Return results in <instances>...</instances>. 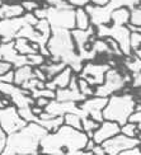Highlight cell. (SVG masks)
<instances>
[{
	"label": "cell",
	"mask_w": 141,
	"mask_h": 155,
	"mask_svg": "<svg viewBox=\"0 0 141 155\" xmlns=\"http://www.w3.org/2000/svg\"><path fill=\"white\" fill-rule=\"evenodd\" d=\"M90 139L83 130L64 124L55 132H47L40 144V154L80 155L85 154V145Z\"/></svg>",
	"instance_id": "cell-1"
},
{
	"label": "cell",
	"mask_w": 141,
	"mask_h": 155,
	"mask_svg": "<svg viewBox=\"0 0 141 155\" xmlns=\"http://www.w3.org/2000/svg\"><path fill=\"white\" fill-rule=\"evenodd\" d=\"M50 60L64 61L73 69L75 74H79L84 66V60L80 57L75 47L71 31L65 28H52L47 42Z\"/></svg>",
	"instance_id": "cell-2"
},
{
	"label": "cell",
	"mask_w": 141,
	"mask_h": 155,
	"mask_svg": "<svg viewBox=\"0 0 141 155\" xmlns=\"http://www.w3.org/2000/svg\"><path fill=\"white\" fill-rule=\"evenodd\" d=\"M47 131L37 122H28L22 130L6 136L3 150L5 155H31L40 154V144Z\"/></svg>",
	"instance_id": "cell-3"
},
{
	"label": "cell",
	"mask_w": 141,
	"mask_h": 155,
	"mask_svg": "<svg viewBox=\"0 0 141 155\" xmlns=\"http://www.w3.org/2000/svg\"><path fill=\"white\" fill-rule=\"evenodd\" d=\"M136 99L131 92H120L108 97L103 109V118L114 121L121 126L129 122L131 114L135 112Z\"/></svg>",
	"instance_id": "cell-4"
},
{
	"label": "cell",
	"mask_w": 141,
	"mask_h": 155,
	"mask_svg": "<svg viewBox=\"0 0 141 155\" xmlns=\"http://www.w3.org/2000/svg\"><path fill=\"white\" fill-rule=\"evenodd\" d=\"M131 79H132V74L127 71L126 69L125 71H122V70H120L116 66H111L110 70L106 73L103 83L100 85L95 87L94 95L108 98L112 94L123 92L125 88L130 85Z\"/></svg>",
	"instance_id": "cell-5"
},
{
	"label": "cell",
	"mask_w": 141,
	"mask_h": 155,
	"mask_svg": "<svg viewBox=\"0 0 141 155\" xmlns=\"http://www.w3.org/2000/svg\"><path fill=\"white\" fill-rule=\"evenodd\" d=\"M33 14L38 19H47L52 28H75V8L60 9L54 6H44L42 4L41 8L33 12Z\"/></svg>",
	"instance_id": "cell-6"
},
{
	"label": "cell",
	"mask_w": 141,
	"mask_h": 155,
	"mask_svg": "<svg viewBox=\"0 0 141 155\" xmlns=\"http://www.w3.org/2000/svg\"><path fill=\"white\" fill-rule=\"evenodd\" d=\"M95 35L98 38L111 37L118 43V46L125 56L132 55L130 46V35L131 31L127 25H116V24H100L95 27Z\"/></svg>",
	"instance_id": "cell-7"
},
{
	"label": "cell",
	"mask_w": 141,
	"mask_h": 155,
	"mask_svg": "<svg viewBox=\"0 0 141 155\" xmlns=\"http://www.w3.org/2000/svg\"><path fill=\"white\" fill-rule=\"evenodd\" d=\"M27 124L28 122L19 114L17 106L10 104L4 108H0V126L6 135L22 130Z\"/></svg>",
	"instance_id": "cell-8"
},
{
	"label": "cell",
	"mask_w": 141,
	"mask_h": 155,
	"mask_svg": "<svg viewBox=\"0 0 141 155\" xmlns=\"http://www.w3.org/2000/svg\"><path fill=\"white\" fill-rule=\"evenodd\" d=\"M140 144H141V140L139 137H130V136H126L125 134L120 132L117 135H114L113 137L104 141L102 146L104 147L107 155H121V153L123 150L130 149V147H133Z\"/></svg>",
	"instance_id": "cell-9"
},
{
	"label": "cell",
	"mask_w": 141,
	"mask_h": 155,
	"mask_svg": "<svg viewBox=\"0 0 141 155\" xmlns=\"http://www.w3.org/2000/svg\"><path fill=\"white\" fill-rule=\"evenodd\" d=\"M111 65L108 62H100V64H94L92 61H87L84 62L81 71L78 74L80 78L84 79L93 87H98L100 85L104 80L106 73L110 70Z\"/></svg>",
	"instance_id": "cell-10"
},
{
	"label": "cell",
	"mask_w": 141,
	"mask_h": 155,
	"mask_svg": "<svg viewBox=\"0 0 141 155\" xmlns=\"http://www.w3.org/2000/svg\"><path fill=\"white\" fill-rule=\"evenodd\" d=\"M108 98L106 97H88L83 102L79 103V107L83 112V117H92L93 120L102 122L103 118V109L107 104Z\"/></svg>",
	"instance_id": "cell-11"
},
{
	"label": "cell",
	"mask_w": 141,
	"mask_h": 155,
	"mask_svg": "<svg viewBox=\"0 0 141 155\" xmlns=\"http://www.w3.org/2000/svg\"><path fill=\"white\" fill-rule=\"evenodd\" d=\"M27 23L24 14L17 18H6L0 19V38L3 42L14 41L17 38L18 32L21 31Z\"/></svg>",
	"instance_id": "cell-12"
},
{
	"label": "cell",
	"mask_w": 141,
	"mask_h": 155,
	"mask_svg": "<svg viewBox=\"0 0 141 155\" xmlns=\"http://www.w3.org/2000/svg\"><path fill=\"white\" fill-rule=\"evenodd\" d=\"M0 55L2 59L6 60L13 64L14 69L21 68L24 65H28V59L25 55H21L14 47V41L9 42H2L0 45Z\"/></svg>",
	"instance_id": "cell-13"
},
{
	"label": "cell",
	"mask_w": 141,
	"mask_h": 155,
	"mask_svg": "<svg viewBox=\"0 0 141 155\" xmlns=\"http://www.w3.org/2000/svg\"><path fill=\"white\" fill-rule=\"evenodd\" d=\"M44 111L50 113L52 117L64 116L70 112L79 113L83 117V112L79 107V103H76V102H62V101H57V99H51L50 103L46 106V108H44Z\"/></svg>",
	"instance_id": "cell-14"
},
{
	"label": "cell",
	"mask_w": 141,
	"mask_h": 155,
	"mask_svg": "<svg viewBox=\"0 0 141 155\" xmlns=\"http://www.w3.org/2000/svg\"><path fill=\"white\" fill-rule=\"evenodd\" d=\"M120 132H121L120 124H117L114 121H110V120H103L100 122L99 127L93 132L92 139L95 141V144H103L104 141L113 137L114 135H117Z\"/></svg>",
	"instance_id": "cell-15"
},
{
	"label": "cell",
	"mask_w": 141,
	"mask_h": 155,
	"mask_svg": "<svg viewBox=\"0 0 141 155\" xmlns=\"http://www.w3.org/2000/svg\"><path fill=\"white\" fill-rule=\"evenodd\" d=\"M73 74H74L73 69L70 66H66L56 76H54L51 80H47L46 84H44V87L51 89V90H55V92L60 88H67L69 84H70V80H71Z\"/></svg>",
	"instance_id": "cell-16"
},
{
	"label": "cell",
	"mask_w": 141,
	"mask_h": 155,
	"mask_svg": "<svg viewBox=\"0 0 141 155\" xmlns=\"http://www.w3.org/2000/svg\"><path fill=\"white\" fill-rule=\"evenodd\" d=\"M87 98L85 95H83L80 93L79 89H71V88H60L56 90V98L57 101L62 102H76L80 103Z\"/></svg>",
	"instance_id": "cell-17"
},
{
	"label": "cell",
	"mask_w": 141,
	"mask_h": 155,
	"mask_svg": "<svg viewBox=\"0 0 141 155\" xmlns=\"http://www.w3.org/2000/svg\"><path fill=\"white\" fill-rule=\"evenodd\" d=\"M14 47L21 55H25V56L40 52V46H38V43L28 40V38H24V37H17L15 38Z\"/></svg>",
	"instance_id": "cell-18"
},
{
	"label": "cell",
	"mask_w": 141,
	"mask_h": 155,
	"mask_svg": "<svg viewBox=\"0 0 141 155\" xmlns=\"http://www.w3.org/2000/svg\"><path fill=\"white\" fill-rule=\"evenodd\" d=\"M25 13L23 6L19 3H4L0 6V19H6V18H17L22 17Z\"/></svg>",
	"instance_id": "cell-19"
},
{
	"label": "cell",
	"mask_w": 141,
	"mask_h": 155,
	"mask_svg": "<svg viewBox=\"0 0 141 155\" xmlns=\"http://www.w3.org/2000/svg\"><path fill=\"white\" fill-rule=\"evenodd\" d=\"M66 66H67L66 62H64V61H52V60H50L47 57L46 62H44L43 65H41L40 69L44 74H46L47 80H51L54 76H56L61 71V70H64Z\"/></svg>",
	"instance_id": "cell-20"
},
{
	"label": "cell",
	"mask_w": 141,
	"mask_h": 155,
	"mask_svg": "<svg viewBox=\"0 0 141 155\" xmlns=\"http://www.w3.org/2000/svg\"><path fill=\"white\" fill-rule=\"evenodd\" d=\"M32 78H36L34 68L31 65H24L21 68L14 69V84L18 87H22L24 83L31 80Z\"/></svg>",
	"instance_id": "cell-21"
},
{
	"label": "cell",
	"mask_w": 141,
	"mask_h": 155,
	"mask_svg": "<svg viewBox=\"0 0 141 155\" xmlns=\"http://www.w3.org/2000/svg\"><path fill=\"white\" fill-rule=\"evenodd\" d=\"M130 22V9L126 6H121L112 12L111 14V24L116 25H127Z\"/></svg>",
	"instance_id": "cell-22"
},
{
	"label": "cell",
	"mask_w": 141,
	"mask_h": 155,
	"mask_svg": "<svg viewBox=\"0 0 141 155\" xmlns=\"http://www.w3.org/2000/svg\"><path fill=\"white\" fill-rule=\"evenodd\" d=\"M92 25L90 17L84 8H75V28L78 29H88Z\"/></svg>",
	"instance_id": "cell-23"
},
{
	"label": "cell",
	"mask_w": 141,
	"mask_h": 155,
	"mask_svg": "<svg viewBox=\"0 0 141 155\" xmlns=\"http://www.w3.org/2000/svg\"><path fill=\"white\" fill-rule=\"evenodd\" d=\"M37 124L41 125L47 132H55L64 125V116H56V117H51V118H38Z\"/></svg>",
	"instance_id": "cell-24"
},
{
	"label": "cell",
	"mask_w": 141,
	"mask_h": 155,
	"mask_svg": "<svg viewBox=\"0 0 141 155\" xmlns=\"http://www.w3.org/2000/svg\"><path fill=\"white\" fill-rule=\"evenodd\" d=\"M123 68L127 70V71H130L131 74L140 73L141 71V59L135 54H132L130 56H125Z\"/></svg>",
	"instance_id": "cell-25"
},
{
	"label": "cell",
	"mask_w": 141,
	"mask_h": 155,
	"mask_svg": "<svg viewBox=\"0 0 141 155\" xmlns=\"http://www.w3.org/2000/svg\"><path fill=\"white\" fill-rule=\"evenodd\" d=\"M81 120H83V117L79 113L70 112V113L64 114V124L67 126H71V127L76 128V130H83Z\"/></svg>",
	"instance_id": "cell-26"
},
{
	"label": "cell",
	"mask_w": 141,
	"mask_h": 155,
	"mask_svg": "<svg viewBox=\"0 0 141 155\" xmlns=\"http://www.w3.org/2000/svg\"><path fill=\"white\" fill-rule=\"evenodd\" d=\"M81 124H83V131H85L89 137H93V132L99 127L100 122L95 121L92 117H88L87 116V117H83Z\"/></svg>",
	"instance_id": "cell-27"
},
{
	"label": "cell",
	"mask_w": 141,
	"mask_h": 155,
	"mask_svg": "<svg viewBox=\"0 0 141 155\" xmlns=\"http://www.w3.org/2000/svg\"><path fill=\"white\" fill-rule=\"evenodd\" d=\"M79 76V75H78ZM78 88L80 90V93L83 95H85L87 98L88 97H93L94 95V92H95V87L90 85L84 78H80L79 76V79H78Z\"/></svg>",
	"instance_id": "cell-28"
},
{
	"label": "cell",
	"mask_w": 141,
	"mask_h": 155,
	"mask_svg": "<svg viewBox=\"0 0 141 155\" xmlns=\"http://www.w3.org/2000/svg\"><path fill=\"white\" fill-rule=\"evenodd\" d=\"M121 132L125 134L126 136H130V137H139V126L137 124H135V122H126L125 125L121 126Z\"/></svg>",
	"instance_id": "cell-29"
},
{
	"label": "cell",
	"mask_w": 141,
	"mask_h": 155,
	"mask_svg": "<svg viewBox=\"0 0 141 155\" xmlns=\"http://www.w3.org/2000/svg\"><path fill=\"white\" fill-rule=\"evenodd\" d=\"M27 59H28V65L33 66V68H40L41 65H43V64L46 62L47 57L44 55H42L41 52H37V54L28 55Z\"/></svg>",
	"instance_id": "cell-30"
},
{
	"label": "cell",
	"mask_w": 141,
	"mask_h": 155,
	"mask_svg": "<svg viewBox=\"0 0 141 155\" xmlns=\"http://www.w3.org/2000/svg\"><path fill=\"white\" fill-rule=\"evenodd\" d=\"M31 95L33 98H38V97H46V98H50V99H55L56 98V92L55 90H51L48 88H40V89H36L33 92H31Z\"/></svg>",
	"instance_id": "cell-31"
},
{
	"label": "cell",
	"mask_w": 141,
	"mask_h": 155,
	"mask_svg": "<svg viewBox=\"0 0 141 155\" xmlns=\"http://www.w3.org/2000/svg\"><path fill=\"white\" fill-rule=\"evenodd\" d=\"M130 24L141 27V6L137 5L135 8L130 9Z\"/></svg>",
	"instance_id": "cell-32"
},
{
	"label": "cell",
	"mask_w": 141,
	"mask_h": 155,
	"mask_svg": "<svg viewBox=\"0 0 141 155\" xmlns=\"http://www.w3.org/2000/svg\"><path fill=\"white\" fill-rule=\"evenodd\" d=\"M44 6H54V8H60V9H67V8H74L71 4H69L66 0H42Z\"/></svg>",
	"instance_id": "cell-33"
},
{
	"label": "cell",
	"mask_w": 141,
	"mask_h": 155,
	"mask_svg": "<svg viewBox=\"0 0 141 155\" xmlns=\"http://www.w3.org/2000/svg\"><path fill=\"white\" fill-rule=\"evenodd\" d=\"M130 46L132 54L141 48V32H131L130 35Z\"/></svg>",
	"instance_id": "cell-34"
},
{
	"label": "cell",
	"mask_w": 141,
	"mask_h": 155,
	"mask_svg": "<svg viewBox=\"0 0 141 155\" xmlns=\"http://www.w3.org/2000/svg\"><path fill=\"white\" fill-rule=\"evenodd\" d=\"M34 28L37 31L42 32V33H44V35H48V36H51V32H52V27H51V24L48 23L47 19H38V22L34 25Z\"/></svg>",
	"instance_id": "cell-35"
},
{
	"label": "cell",
	"mask_w": 141,
	"mask_h": 155,
	"mask_svg": "<svg viewBox=\"0 0 141 155\" xmlns=\"http://www.w3.org/2000/svg\"><path fill=\"white\" fill-rule=\"evenodd\" d=\"M21 4L25 13H33L36 9L42 6V4H40V2H37V0H25V2H21Z\"/></svg>",
	"instance_id": "cell-36"
},
{
	"label": "cell",
	"mask_w": 141,
	"mask_h": 155,
	"mask_svg": "<svg viewBox=\"0 0 141 155\" xmlns=\"http://www.w3.org/2000/svg\"><path fill=\"white\" fill-rule=\"evenodd\" d=\"M130 87H131V89L141 88V71L132 74V79H131V83H130Z\"/></svg>",
	"instance_id": "cell-37"
},
{
	"label": "cell",
	"mask_w": 141,
	"mask_h": 155,
	"mask_svg": "<svg viewBox=\"0 0 141 155\" xmlns=\"http://www.w3.org/2000/svg\"><path fill=\"white\" fill-rule=\"evenodd\" d=\"M129 121L137 124V126H139V131H140V134H139V139L141 140V111H135V112H133V113L131 114V117H130Z\"/></svg>",
	"instance_id": "cell-38"
},
{
	"label": "cell",
	"mask_w": 141,
	"mask_h": 155,
	"mask_svg": "<svg viewBox=\"0 0 141 155\" xmlns=\"http://www.w3.org/2000/svg\"><path fill=\"white\" fill-rule=\"evenodd\" d=\"M11 69H14L11 62L6 61V60H0V75H4L5 73L10 71Z\"/></svg>",
	"instance_id": "cell-39"
},
{
	"label": "cell",
	"mask_w": 141,
	"mask_h": 155,
	"mask_svg": "<svg viewBox=\"0 0 141 155\" xmlns=\"http://www.w3.org/2000/svg\"><path fill=\"white\" fill-rule=\"evenodd\" d=\"M0 80L4 83H11L14 84V69H11L10 71L5 73L4 75H0Z\"/></svg>",
	"instance_id": "cell-40"
},
{
	"label": "cell",
	"mask_w": 141,
	"mask_h": 155,
	"mask_svg": "<svg viewBox=\"0 0 141 155\" xmlns=\"http://www.w3.org/2000/svg\"><path fill=\"white\" fill-rule=\"evenodd\" d=\"M121 155H141V146L136 145L133 147H130V149H126L121 153Z\"/></svg>",
	"instance_id": "cell-41"
},
{
	"label": "cell",
	"mask_w": 141,
	"mask_h": 155,
	"mask_svg": "<svg viewBox=\"0 0 141 155\" xmlns=\"http://www.w3.org/2000/svg\"><path fill=\"white\" fill-rule=\"evenodd\" d=\"M66 2L71 4L74 8H84V6H87L90 3V0H66Z\"/></svg>",
	"instance_id": "cell-42"
},
{
	"label": "cell",
	"mask_w": 141,
	"mask_h": 155,
	"mask_svg": "<svg viewBox=\"0 0 141 155\" xmlns=\"http://www.w3.org/2000/svg\"><path fill=\"white\" fill-rule=\"evenodd\" d=\"M50 98H46V97H38V98H36L34 99V104H37V106H40V107H42V108H46V106L50 103Z\"/></svg>",
	"instance_id": "cell-43"
},
{
	"label": "cell",
	"mask_w": 141,
	"mask_h": 155,
	"mask_svg": "<svg viewBox=\"0 0 141 155\" xmlns=\"http://www.w3.org/2000/svg\"><path fill=\"white\" fill-rule=\"evenodd\" d=\"M6 136H8V135L4 132V130L2 128V126H0V154H3V150H4V147H5Z\"/></svg>",
	"instance_id": "cell-44"
},
{
	"label": "cell",
	"mask_w": 141,
	"mask_h": 155,
	"mask_svg": "<svg viewBox=\"0 0 141 155\" xmlns=\"http://www.w3.org/2000/svg\"><path fill=\"white\" fill-rule=\"evenodd\" d=\"M92 154H97V155H107L104 147L102 146V144H95L92 149Z\"/></svg>",
	"instance_id": "cell-45"
},
{
	"label": "cell",
	"mask_w": 141,
	"mask_h": 155,
	"mask_svg": "<svg viewBox=\"0 0 141 155\" xmlns=\"http://www.w3.org/2000/svg\"><path fill=\"white\" fill-rule=\"evenodd\" d=\"M34 75L37 79H40L42 81H47V78H46V74H44L40 68H34Z\"/></svg>",
	"instance_id": "cell-46"
},
{
	"label": "cell",
	"mask_w": 141,
	"mask_h": 155,
	"mask_svg": "<svg viewBox=\"0 0 141 155\" xmlns=\"http://www.w3.org/2000/svg\"><path fill=\"white\" fill-rule=\"evenodd\" d=\"M31 111L33 112V114H36L37 117H40V116L44 112V108L40 107V106H37V104H33V106H31Z\"/></svg>",
	"instance_id": "cell-47"
},
{
	"label": "cell",
	"mask_w": 141,
	"mask_h": 155,
	"mask_svg": "<svg viewBox=\"0 0 141 155\" xmlns=\"http://www.w3.org/2000/svg\"><path fill=\"white\" fill-rule=\"evenodd\" d=\"M108 2H110V0H90V4L103 6V5H107V4H108Z\"/></svg>",
	"instance_id": "cell-48"
},
{
	"label": "cell",
	"mask_w": 141,
	"mask_h": 155,
	"mask_svg": "<svg viewBox=\"0 0 141 155\" xmlns=\"http://www.w3.org/2000/svg\"><path fill=\"white\" fill-rule=\"evenodd\" d=\"M133 54H135V55H137V56L140 57V59H141V48H139L137 51H135V52H133Z\"/></svg>",
	"instance_id": "cell-49"
},
{
	"label": "cell",
	"mask_w": 141,
	"mask_h": 155,
	"mask_svg": "<svg viewBox=\"0 0 141 155\" xmlns=\"http://www.w3.org/2000/svg\"><path fill=\"white\" fill-rule=\"evenodd\" d=\"M3 4H4V0H0V6H2Z\"/></svg>",
	"instance_id": "cell-50"
},
{
	"label": "cell",
	"mask_w": 141,
	"mask_h": 155,
	"mask_svg": "<svg viewBox=\"0 0 141 155\" xmlns=\"http://www.w3.org/2000/svg\"><path fill=\"white\" fill-rule=\"evenodd\" d=\"M21 2H25V0H21Z\"/></svg>",
	"instance_id": "cell-51"
},
{
	"label": "cell",
	"mask_w": 141,
	"mask_h": 155,
	"mask_svg": "<svg viewBox=\"0 0 141 155\" xmlns=\"http://www.w3.org/2000/svg\"><path fill=\"white\" fill-rule=\"evenodd\" d=\"M140 6H141V3H140Z\"/></svg>",
	"instance_id": "cell-52"
}]
</instances>
